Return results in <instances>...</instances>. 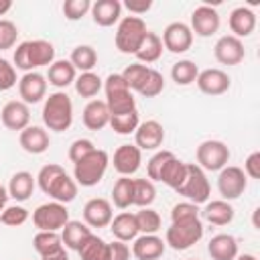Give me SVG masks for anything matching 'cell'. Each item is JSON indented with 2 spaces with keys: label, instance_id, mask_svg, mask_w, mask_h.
Here are the masks:
<instances>
[{
  "label": "cell",
  "instance_id": "cell-1",
  "mask_svg": "<svg viewBox=\"0 0 260 260\" xmlns=\"http://www.w3.org/2000/svg\"><path fill=\"white\" fill-rule=\"evenodd\" d=\"M55 61V47L49 41H24L14 49V65L22 71H32L43 65H51Z\"/></svg>",
  "mask_w": 260,
  "mask_h": 260
},
{
  "label": "cell",
  "instance_id": "cell-2",
  "mask_svg": "<svg viewBox=\"0 0 260 260\" xmlns=\"http://www.w3.org/2000/svg\"><path fill=\"white\" fill-rule=\"evenodd\" d=\"M43 122L53 132H65L73 124V104L65 91L51 93L43 106Z\"/></svg>",
  "mask_w": 260,
  "mask_h": 260
},
{
  "label": "cell",
  "instance_id": "cell-3",
  "mask_svg": "<svg viewBox=\"0 0 260 260\" xmlns=\"http://www.w3.org/2000/svg\"><path fill=\"white\" fill-rule=\"evenodd\" d=\"M104 91H106V106L110 116H120L136 110V100L132 98V91L128 89L122 73H110L104 81Z\"/></svg>",
  "mask_w": 260,
  "mask_h": 260
},
{
  "label": "cell",
  "instance_id": "cell-4",
  "mask_svg": "<svg viewBox=\"0 0 260 260\" xmlns=\"http://www.w3.org/2000/svg\"><path fill=\"white\" fill-rule=\"evenodd\" d=\"M108 152L102 150V148H93L85 158H81L79 162H75V169H73V177H75V183L81 185V187H93L102 181L106 169H108Z\"/></svg>",
  "mask_w": 260,
  "mask_h": 260
},
{
  "label": "cell",
  "instance_id": "cell-5",
  "mask_svg": "<svg viewBox=\"0 0 260 260\" xmlns=\"http://www.w3.org/2000/svg\"><path fill=\"white\" fill-rule=\"evenodd\" d=\"M203 236V223L199 217H191V219H183V221H173L171 228H167V236H165V244H169L173 250L181 252L191 248L193 244H197Z\"/></svg>",
  "mask_w": 260,
  "mask_h": 260
},
{
  "label": "cell",
  "instance_id": "cell-6",
  "mask_svg": "<svg viewBox=\"0 0 260 260\" xmlns=\"http://www.w3.org/2000/svg\"><path fill=\"white\" fill-rule=\"evenodd\" d=\"M148 32L144 20L140 16H124L118 24V30H116V47L120 53H126V55H134L144 39V35Z\"/></svg>",
  "mask_w": 260,
  "mask_h": 260
},
{
  "label": "cell",
  "instance_id": "cell-7",
  "mask_svg": "<svg viewBox=\"0 0 260 260\" xmlns=\"http://www.w3.org/2000/svg\"><path fill=\"white\" fill-rule=\"evenodd\" d=\"M209 181L203 173L201 167H197L195 162H187V177L183 181V185L177 189L179 195L187 197L191 203L199 205V203H205L209 199Z\"/></svg>",
  "mask_w": 260,
  "mask_h": 260
},
{
  "label": "cell",
  "instance_id": "cell-8",
  "mask_svg": "<svg viewBox=\"0 0 260 260\" xmlns=\"http://www.w3.org/2000/svg\"><path fill=\"white\" fill-rule=\"evenodd\" d=\"M69 221V211L63 203H43L32 213V223L39 232H59Z\"/></svg>",
  "mask_w": 260,
  "mask_h": 260
},
{
  "label": "cell",
  "instance_id": "cell-9",
  "mask_svg": "<svg viewBox=\"0 0 260 260\" xmlns=\"http://www.w3.org/2000/svg\"><path fill=\"white\" fill-rule=\"evenodd\" d=\"M230 160V148L221 140H203L197 146V167L205 171H221Z\"/></svg>",
  "mask_w": 260,
  "mask_h": 260
},
{
  "label": "cell",
  "instance_id": "cell-10",
  "mask_svg": "<svg viewBox=\"0 0 260 260\" xmlns=\"http://www.w3.org/2000/svg\"><path fill=\"white\" fill-rule=\"evenodd\" d=\"M248 187V179H246V173L240 169V167H234V165H225L221 171H219V177H217V189L223 197V201H230V199H238Z\"/></svg>",
  "mask_w": 260,
  "mask_h": 260
},
{
  "label": "cell",
  "instance_id": "cell-11",
  "mask_svg": "<svg viewBox=\"0 0 260 260\" xmlns=\"http://www.w3.org/2000/svg\"><path fill=\"white\" fill-rule=\"evenodd\" d=\"M162 47L171 53H185L193 45V32L185 22H171L162 32Z\"/></svg>",
  "mask_w": 260,
  "mask_h": 260
},
{
  "label": "cell",
  "instance_id": "cell-12",
  "mask_svg": "<svg viewBox=\"0 0 260 260\" xmlns=\"http://www.w3.org/2000/svg\"><path fill=\"white\" fill-rule=\"evenodd\" d=\"M213 55L221 65H238L244 61L246 57V49L244 43L234 37V35H223L217 39L215 47H213Z\"/></svg>",
  "mask_w": 260,
  "mask_h": 260
},
{
  "label": "cell",
  "instance_id": "cell-13",
  "mask_svg": "<svg viewBox=\"0 0 260 260\" xmlns=\"http://www.w3.org/2000/svg\"><path fill=\"white\" fill-rule=\"evenodd\" d=\"M191 32L199 35V37H211L219 30V14L213 6L201 4L193 10L191 14Z\"/></svg>",
  "mask_w": 260,
  "mask_h": 260
},
{
  "label": "cell",
  "instance_id": "cell-14",
  "mask_svg": "<svg viewBox=\"0 0 260 260\" xmlns=\"http://www.w3.org/2000/svg\"><path fill=\"white\" fill-rule=\"evenodd\" d=\"M0 120H2L4 128L22 132L30 122V110L22 100H12V102L4 104V108L0 112Z\"/></svg>",
  "mask_w": 260,
  "mask_h": 260
},
{
  "label": "cell",
  "instance_id": "cell-15",
  "mask_svg": "<svg viewBox=\"0 0 260 260\" xmlns=\"http://www.w3.org/2000/svg\"><path fill=\"white\" fill-rule=\"evenodd\" d=\"M197 87L201 93L205 95H221L230 89V75L221 69H205V71H199L197 79H195Z\"/></svg>",
  "mask_w": 260,
  "mask_h": 260
},
{
  "label": "cell",
  "instance_id": "cell-16",
  "mask_svg": "<svg viewBox=\"0 0 260 260\" xmlns=\"http://www.w3.org/2000/svg\"><path fill=\"white\" fill-rule=\"evenodd\" d=\"M165 140V128L156 120H146L134 130V142L140 150H156Z\"/></svg>",
  "mask_w": 260,
  "mask_h": 260
},
{
  "label": "cell",
  "instance_id": "cell-17",
  "mask_svg": "<svg viewBox=\"0 0 260 260\" xmlns=\"http://www.w3.org/2000/svg\"><path fill=\"white\" fill-rule=\"evenodd\" d=\"M112 217H114L112 203L104 197H93L83 207V219H85V225L89 228H106L110 225Z\"/></svg>",
  "mask_w": 260,
  "mask_h": 260
},
{
  "label": "cell",
  "instance_id": "cell-18",
  "mask_svg": "<svg viewBox=\"0 0 260 260\" xmlns=\"http://www.w3.org/2000/svg\"><path fill=\"white\" fill-rule=\"evenodd\" d=\"M18 93L22 98V102L28 106V104H37L45 98L47 93V81H45V75L37 73V71H28L20 77L18 81Z\"/></svg>",
  "mask_w": 260,
  "mask_h": 260
},
{
  "label": "cell",
  "instance_id": "cell-19",
  "mask_svg": "<svg viewBox=\"0 0 260 260\" xmlns=\"http://www.w3.org/2000/svg\"><path fill=\"white\" fill-rule=\"evenodd\" d=\"M142 160V150L136 144H122L114 152V169L122 177H130L138 171Z\"/></svg>",
  "mask_w": 260,
  "mask_h": 260
},
{
  "label": "cell",
  "instance_id": "cell-20",
  "mask_svg": "<svg viewBox=\"0 0 260 260\" xmlns=\"http://www.w3.org/2000/svg\"><path fill=\"white\" fill-rule=\"evenodd\" d=\"M132 254L136 260H158L165 254V242L154 234H142L140 238H134Z\"/></svg>",
  "mask_w": 260,
  "mask_h": 260
},
{
  "label": "cell",
  "instance_id": "cell-21",
  "mask_svg": "<svg viewBox=\"0 0 260 260\" xmlns=\"http://www.w3.org/2000/svg\"><path fill=\"white\" fill-rule=\"evenodd\" d=\"M18 140H20L22 150L28 152V154H43L51 144L47 130H43L41 126H26L20 132Z\"/></svg>",
  "mask_w": 260,
  "mask_h": 260
},
{
  "label": "cell",
  "instance_id": "cell-22",
  "mask_svg": "<svg viewBox=\"0 0 260 260\" xmlns=\"http://www.w3.org/2000/svg\"><path fill=\"white\" fill-rule=\"evenodd\" d=\"M122 2L120 0H95L91 4V16L98 26H112L120 20Z\"/></svg>",
  "mask_w": 260,
  "mask_h": 260
},
{
  "label": "cell",
  "instance_id": "cell-23",
  "mask_svg": "<svg viewBox=\"0 0 260 260\" xmlns=\"http://www.w3.org/2000/svg\"><path fill=\"white\" fill-rule=\"evenodd\" d=\"M256 28V14L246 8V6H238L230 12V30L234 32V37L242 39L252 35Z\"/></svg>",
  "mask_w": 260,
  "mask_h": 260
},
{
  "label": "cell",
  "instance_id": "cell-24",
  "mask_svg": "<svg viewBox=\"0 0 260 260\" xmlns=\"http://www.w3.org/2000/svg\"><path fill=\"white\" fill-rule=\"evenodd\" d=\"M110 230L112 236L120 242H130L138 236V223H136V215L130 211H122L116 217H112L110 221Z\"/></svg>",
  "mask_w": 260,
  "mask_h": 260
},
{
  "label": "cell",
  "instance_id": "cell-25",
  "mask_svg": "<svg viewBox=\"0 0 260 260\" xmlns=\"http://www.w3.org/2000/svg\"><path fill=\"white\" fill-rule=\"evenodd\" d=\"M207 252L213 260H234L238 256V242L230 234H217L209 240Z\"/></svg>",
  "mask_w": 260,
  "mask_h": 260
},
{
  "label": "cell",
  "instance_id": "cell-26",
  "mask_svg": "<svg viewBox=\"0 0 260 260\" xmlns=\"http://www.w3.org/2000/svg\"><path fill=\"white\" fill-rule=\"evenodd\" d=\"M110 122V112L104 100H91L83 108V124L87 130H102Z\"/></svg>",
  "mask_w": 260,
  "mask_h": 260
},
{
  "label": "cell",
  "instance_id": "cell-27",
  "mask_svg": "<svg viewBox=\"0 0 260 260\" xmlns=\"http://www.w3.org/2000/svg\"><path fill=\"white\" fill-rule=\"evenodd\" d=\"M185 177H187V162L179 160L177 156L169 158V160L165 162V167L160 169V173H158V181L165 183L167 187L175 189V191L183 185Z\"/></svg>",
  "mask_w": 260,
  "mask_h": 260
},
{
  "label": "cell",
  "instance_id": "cell-28",
  "mask_svg": "<svg viewBox=\"0 0 260 260\" xmlns=\"http://www.w3.org/2000/svg\"><path fill=\"white\" fill-rule=\"evenodd\" d=\"M47 195L53 197L57 203H63V205H65V203H69V201H73V199L77 197V183H75V179H71L67 173H63V175H59V177L51 183Z\"/></svg>",
  "mask_w": 260,
  "mask_h": 260
},
{
  "label": "cell",
  "instance_id": "cell-29",
  "mask_svg": "<svg viewBox=\"0 0 260 260\" xmlns=\"http://www.w3.org/2000/svg\"><path fill=\"white\" fill-rule=\"evenodd\" d=\"M89 236H91V230L81 221H67L61 228V240H63L65 248L75 250V252L85 244V240Z\"/></svg>",
  "mask_w": 260,
  "mask_h": 260
},
{
  "label": "cell",
  "instance_id": "cell-30",
  "mask_svg": "<svg viewBox=\"0 0 260 260\" xmlns=\"http://www.w3.org/2000/svg\"><path fill=\"white\" fill-rule=\"evenodd\" d=\"M35 191V177L28 171H18L10 177L8 183V197L16 201H26Z\"/></svg>",
  "mask_w": 260,
  "mask_h": 260
},
{
  "label": "cell",
  "instance_id": "cell-31",
  "mask_svg": "<svg viewBox=\"0 0 260 260\" xmlns=\"http://www.w3.org/2000/svg\"><path fill=\"white\" fill-rule=\"evenodd\" d=\"M47 79H49L51 85L63 89V87H67V85H71L75 81V67L71 65V61H65V59L53 61L49 65Z\"/></svg>",
  "mask_w": 260,
  "mask_h": 260
},
{
  "label": "cell",
  "instance_id": "cell-32",
  "mask_svg": "<svg viewBox=\"0 0 260 260\" xmlns=\"http://www.w3.org/2000/svg\"><path fill=\"white\" fill-rule=\"evenodd\" d=\"M203 217L213 225H228L234 219V207L223 199L209 201L203 207Z\"/></svg>",
  "mask_w": 260,
  "mask_h": 260
},
{
  "label": "cell",
  "instance_id": "cell-33",
  "mask_svg": "<svg viewBox=\"0 0 260 260\" xmlns=\"http://www.w3.org/2000/svg\"><path fill=\"white\" fill-rule=\"evenodd\" d=\"M32 246L41 258H47V256H53L63 250V240H61L59 232H39L32 238Z\"/></svg>",
  "mask_w": 260,
  "mask_h": 260
},
{
  "label": "cell",
  "instance_id": "cell-34",
  "mask_svg": "<svg viewBox=\"0 0 260 260\" xmlns=\"http://www.w3.org/2000/svg\"><path fill=\"white\" fill-rule=\"evenodd\" d=\"M134 55L138 57L140 63H154V61H158V57L162 55V41H160V37L156 32L148 30Z\"/></svg>",
  "mask_w": 260,
  "mask_h": 260
},
{
  "label": "cell",
  "instance_id": "cell-35",
  "mask_svg": "<svg viewBox=\"0 0 260 260\" xmlns=\"http://www.w3.org/2000/svg\"><path fill=\"white\" fill-rule=\"evenodd\" d=\"M81 260H110V244L98 236H89L85 244L77 250Z\"/></svg>",
  "mask_w": 260,
  "mask_h": 260
},
{
  "label": "cell",
  "instance_id": "cell-36",
  "mask_svg": "<svg viewBox=\"0 0 260 260\" xmlns=\"http://www.w3.org/2000/svg\"><path fill=\"white\" fill-rule=\"evenodd\" d=\"M132 193H134V179L120 177L112 187V201L118 209H126L132 205Z\"/></svg>",
  "mask_w": 260,
  "mask_h": 260
},
{
  "label": "cell",
  "instance_id": "cell-37",
  "mask_svg": "<svg viewBox=\"0 0 260 260\" xmlns=\"http://www.w3.org/2000/svg\"><path fill=\"white\" fill-rule=\"evenodd\" d=\"M71 65L75 67V69H79L81 73H85V71H91L93 67H95V63H98V53H95V49L93 47H89V45H79V47H75L73 51H71Z\"/></svg>",
  "mask_w": 260,
  "mask_h": 260
},
{
  "label": "cell",
  "instance_id": "cell-38",
  "mask_svg": "<svg viewBox=\"0 0 260 260\" xmlns=\"http://www.w3.org/2000/svg\"><path fill=\"white\" fill-rule=\"evenodd\" d=\"M199 75V67L189 61V59H183V61H177L173 67H171V77L177 85H189L197 79Z\"/></svg>",
  "mask_w": 260,
  "mask_h": 260
},
{
  "label": "cell",
  "instance_id": "cell-39",
  "mask_svg": "<svg viewBox=\"0 0 260 260\" xmlns=\"http://www.w3.org/2000/svg\"><path fill=\"white\" fill-rule=\"evenodd\" d=\"M156 199V189L150 179H134V193H132V205L148 207Z\"/></svg>",
  "mask_w": 260,
  "mask_h": 260
},
{
  "label": "cell",
  "instance_id": "cell-40",
  "mask_svg": "<svg viewBox=\"0 0 260 260\" xmlns=\"http://www.w3.org/2000/svg\"><path fill=\"white\" fill-rule=\"evenodd\" d=\"M75 91L81 95V98H95L98 95V91L102 89V79H100V75L98 73H93V71H85V73H81L79 77H75Z\"/></svg>",
  "mask_w": 260,
  "mask_h": 260
},
{
  "label": "cell",
  "instance_id": "cell-41",
  "mask_svg": "<svg viewBox=\"0 0 260 260\" xmlns=\"http://www.w3.org/2000/svg\"><path fill=\"white\" fill-rule=\"evenodd\" d=\"M148 73H150V67L142 65V63H132L122 71V77H124V81H126L130 91H140V87L144 85Z\"/></svg>",
  "mask_w": 260,
  "mask_h": 260
},
{
  "label": "cell",
  "instance_id": "cell-42",
  "mask_svg": "<svg viewBox=\"0 0 260 260\" xmlns=\"http://www.w3.org/2000/svg\"><path fill=\"white\" fill-rule=\"evenodd\" d=\"M134 215H136L138 232H142V234H154V232L160 230V215H158V211H154L150 207H140V211H136Z\"/></svg>",
  "mask_w": 260,
  "mask_h": 260
},
{
  "label": "cell",
  "instance_id": "cell-43",
  "mask_svg": "<svg viewBox=\"0 0 260 260\" xmlns=\"http://www.w3.org/2000/svg\"><path fill=\"white\" fill-rule=\"evenodd\" d=\"M110 128L114 130V132H118V134H130V132H134L136 128H138V124H140V120H138V112L136 110H132V112H128V114H120V116H110Z\"/></svg>",
  "mask_w": 260,
  "mask_h": 260
},
{
  "label": "cell",
  "instance_id": "cell-44",
  "mask_svg": "<svg viewBox=\"0 0 260 260\" xmlns=\"http://www.w3.org/2000/svg\"><path fill=\"white\" fill-rule=\"evenodd\" d=\"M65 173V169L61 167V165H57V162H49V165H45L41 171H39V175H37V183H39V189L47 195V191H49V187H51V183L59 177V175H63Z\"/></svg>",
  "mask_w": 260,
  "mask_h": 260
},
{
  "label": "cell",
  "instance_id": "cell-45",
  "mask_svg": "<svg viewBox=\"0 0 260 260\" xmlns=\"http://www.w3.org/2000/svg\"><path fill=\"white\" fill-rule=\"evenodd\" d=\"M28 219V211L22 207V205H10V207H4V211L0 213V221L4 225H10V228H18L22 223H26Z\"/></svg>",
  "mask_w": 260,
  "mask_h": 260
},
{
  "label": "cell",
  "instance_id": "cell-46",
  "mask_svg": "<svg viewBox=\"0 0 260 260\" xmlns=\"http://www.w3.org/2000/svg\"><path fill=\"white\" fill-rule=\"evenodd\" d=\"M91 10L89 0H65L63 2V14L67 20H79Z\"/></svg>",
  "mask_w": 260,
  "mask_h": 260
},
{
  "label": "cell",
  "instance_id": "cell-47",
  "mask_svg": "<svg viewBox=\"0 0 260 260\" xmlns=\"http://www.w3.org/2000/svg\"><path fill=\"white\" fill-rule=\"evenodd\" d=\"M162 89H165V77L156 69H150V73H148V77H146V81H144V85L140 87L138 93L144 95V98H156Z\"/></svg>",
  "mask_w": 260,
  "mask_h": 260
},
{
  "label": "cell",
  "instance_id": "cell-48",
  "mask_svg": "<svg viewBox=\"0 0 260 260\" xmlns=\"http://www.w3.org/2000/svg\"><path fill=\"white\" fill-rule=\"evenodd\" d=\"M18 39V28L12 20L0 18V51L4 49H12L14 43Z\"/></svg>",
  "mask_w": 260,
  "mask_h": 260
},
{
  "label": "cell",
  "instance_id": "cell-49",
  "mask_svg": "<svg viewBox=\"0 0 260 260\" xmlns=\"http://www.w3.org/2000/svg\"><path fill=\"white\" fill-rule=\"evenodd\" d=\"M93 148H95V146H93V142H91L89 138H77V140H73L71 146H69V160L75 165V162H79L81 158H85Z\"/></svg>",
  "mask_w": 260,
  "mask_h": 260
},
{
  "label": "cell",
  "instance_id": "cell-50",
  "mask_svg": "<svg viewBox=\"0 0 260 260\" xmlns=\"http://www.w3.org/2000/svg\"><path fill=\"white\" fill-rule=\"evenodd\" d=\"M175 154L171 152V150H158L150 160H148V165H146V173H148V179L150 181H158V173H160V169L165 167V162L169 160V158H173Z\"/></svg>",
  "mask_w": 260,
  "mask_h": 260
},
{
  "label": "cell",
  "instance_id": "cell-51",
  "mask_svg": "<svg viewBox=\"0 0 260 260\" xmlns=\"http://www.w3.org/2000/svg\"><path fill=\"white\" fill-rule=\"evenodd\" d=\"M191 217H199V209H197V205L191 203V201L177 203V205L171 209V219H173V221H183V219H191Z\"/></svg>",
  "mask_w": 260,
  "mask_h": 260
},
{
  "label": "cell",
  "instance_id": "cell-52",
  "mask_svg": "<svg viewBox=\"0 0 260 260\" xmlns=\"http://www.w3.org/2000/svg\"><path fill=\"white\" fill-rule=\"evenodd\" d=\"M16 85V69L6 59H0V91H8Z\"/></svg>",
  "mask_w": 260,
  "mask_h": 260
},
{
  "label": "cell",
  "instance_id": "cell-53",
  "mask_svg": "<svg viewBox=\"0 0 260 260\" xmlns=\"http://www.w3.org/2000/svg\"><path fill=\"white\" fill-rule=\"evenodd\" d=\"M242 171H244L246 177H250V179H260V152H252V154L246 158Z\"/></svg>",
  "mask_w": 260,
  "mask_h": 260
},
{
  "label": "cell",
  "instance_id": "cell-54",
  "mask_svg": "<svg viewBox=\"0 0 260 260\" xmlns=\"http://www.w3.org/2000/svg\"><path fill=\"white\" fill-rule=\"evenodd\" d=\"M110 260H130V248L126 246V242L114 240L110 244Z\"/></svg>",
  "mask_w": 260,
  "mask_h": 260
},
{
  "label": "cell",
  "instance_id": "cell-55",
  "mask_svg": "<svg viewBox=\"0 0 260 260\" xmlns=\"http://www.w3.org/2000/svg\"><path fill=\"white\" fill-rule=\"evenodd\" d=\"M124 6H126L132 14H144V12H148V10H150L152 0H126V2H124Z\"/></svg>",
  "mask_w": 260,
  "mask_h": 260
},
{
  "label": "cell",
  "instance_id": "cell-56",
  "mask_svg": "<svg viewBox=\"0 0 260 260\" xmlns=\"http://www.w3.org/2000/svg\"><path fill=\"white\" fill-rule=\"evenodd\" d=\"M6 201H8V189H4V187L0 185V213H2L4 207H6Z\"/></svg>",
  "mask_w": 260,
  "mask_h": 260
},
{
  "label": "cell",
  "instance_id": "cell-57",
  "mask_svg": "<svg viewBox=\"0 0 260 260\" xmlns=\"http://www.w3.org/2000/svg\"><path fill=\"white\" fill-rule=\"evenodd\" d=\"M43 260H69V256H67L65 250H61V252H57V254H53V256H47V258H43Z\"/></svg>",
  "mask_w": 260,
  "mask_h": 260
},
{
  "label": "cell",
  "instance_id": "cell-58",
  "mask_svg": "<svg viewBox=\"0 0 260 260\" xmlns=\"http://www.w3.org/2000/svg\"><path fill=\"white\" fill-rule=\"evenodd\" d=\"M10 8H12V2L10 0H0V16H4Z\"/></svg>",
  "mask_w": 260,
  "mask_h": 260
},
{
  "label": "cell",
  "instance_id": "cell-59",
  "mask_svg": "<svg viewBox=\"0 0 260 260\" xmlns=\"http://www.w3.org/2000/svg\"><path fill=\"white\" fill-rule=\"evenodd\" d=\"M234 260H256V256H252V254H242V256H236Z\"/></svg>",
  "mask_w": 260,
  "mask_h": 260
},
{
  "label": "cell",
  "instance_id": "cell-60",
  "mask_svg": "<svg viewBox=\"0 0 260 260\" xmlns=\"http://www.w3.org/2000/svg\"><path fill=\"white\" fill-rule=\"evenodd\" d=\"M193 260H195V258H193Z\"/></svg>",
  "mask_w": 260,
  "mask_h": 260
}]
</instances>
